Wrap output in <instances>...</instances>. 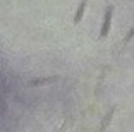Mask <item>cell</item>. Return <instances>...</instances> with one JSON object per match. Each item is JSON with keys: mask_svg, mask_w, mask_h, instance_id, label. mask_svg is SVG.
Wrapping results in <instances>:
<instances>
[{"mask_svg": "<svg viewBox=\"0 0 134 132\" xmlns=\"http://www.w3.org/2000/svg\"><path fill=\"white\" fill-rule=\"evenodd\" d=\"M115 110H117V108H115V106H112V108L108 110V113L103 117V120H102V124H100V130H98V132H107V129H108V125H110L112 118H114Z\"/></svg>", "mask_w": 134, "mask_h": 132, "instance_id": "cell-3", "label": "cell"}, {"mask_svg": "<svg viewBox=\"0 0 134 132\" xmlns=\"http://www.w3.org/2000/svg\"><path fill=\"white\" fill-rule=\"evenodd\" d=\"M112 17H114V5H108L105 10V16H103V22L100 27V39H105L110 33V26H112Z\"/></svg>", "mask_w": 134, "mask_h": 132, "instance_id": "cell-1", "label": "cell"}, {"mask_svg": "<svg viewBox=\"0 0 134 132\" xmlns=\"http://www.w3.org/2000/svg\"><path fill=\"white\" fill-rule=\"evenodd\" d=\"M88 2H90V0H81V2H79V7H77V10H76V14H74V19H72V22H74L76 26L83 21L84 12H86V7H88Z\"/></svg>", "mask_w": 134, "mask_h": 132, "instance_id": "cell-2", "label": "cell"}, {"mask_svg": "<svg viewBox=\"0 0 134 132\" xmlns=\"http://www.w3.org/2000/svg\"><path fill=\"white\" fill-rule=\"evenodd\" d=\"M59 81V77L57 76H53V77H41V79H33V81H29V86H43V84H52V82H57Z\"/></svg>", "mask_w": 134, "mask_h": 132, "instance_id": "cell-4", "label": "cell"}, {"mask_svg": "<svg viewBox=\"0 0 134 132\" xmlns=\"http://www.w3.org/2000/svg\"><path fill=\"white\" fill-rule=\"evenodd\" d=\"M132 38H134V26L131 27V29H129V33H127V35L124 36L122 43H124V45H127V43H129V41H131V39H132Z\"/></svg>", "mask_w": 134, "mask_h": 132, "instance_id": "cell-5", "label": "cell"}]
</instances>
